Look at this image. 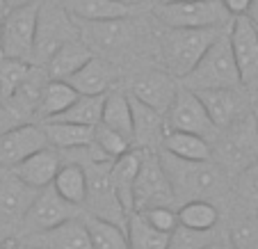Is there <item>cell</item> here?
<instances>
[{
  "label": "cell",
  "instance_id": "cell-34",
  "mask_svg": "<svg viewBox=\"0 0 258 249\" xmlns=\"http://www.w3.org/2000/svg\"><path fill=\"white\" fill-rule=\"evenodd\" d=\"M94 144H96L103 153H107V156L114 160L117 156H121V153H126L128 149H131L133 142L128 140V137L119 135L117 131L103 126V123L98 121L96 126H94Z\"/></svg>",
  "mask_w": 258,
  "mask_h": 249
},
{
  "label": "cell",
  "instance_id": "cell-3",
  "mask_svg": "<svg viewBox=\"0 0 258 249\" xmlns=\"http://www.w3.org/2000/svg\"><path fill=\"white\" fill-rule=\"evenodd\" d=\"M180 80H183V87L192 89V92L219 89V87H242L238 67H235L233 59V50H231L229 28L208 46V50L192 67L190 74H185Z\"/></svg>",
  "mask_w": 258,
  "mask_h": 249
},
{
  "label": "cell",
  "instance_id": "cell-1",
  "mask_svg": "<svg viewBox=\"0 0 258 249\" xmlns=\"http://www.w3.org/2000/svg\"><path fill=\"white\" fill-rule=\"evenodd\" d=\"M160 162L171 183L174 197L180 201L210 199L217 197L226 185L224 169L215 160H183L162 151Z\"/></svg>",
  "mask_w": 258,
  "mask_h": 249
},
{
  "label": "cell",
  "instance_id": "cell-12",
  "mask_svg": "<svg viewBox=\"0 0 258 249\" xmlns=\"http://www.w3.org/2000/svg\"><path fill=\"white\" fill-rule=\"evenodd\" d=\"M199 96L201 105L206 108L210 121L217 131L231 126L233 121H238L242 114H247L251 110V105L247 103L244 94L240 92V87H219V89H201L195 92Z\"/></svg>",
  "mask_w": 258,
  "mask_h": 249
},
{
  "label": "cell",
  "instance_id": "cell-18",
  "mask_svg": "<svg viewBox=\"0 0 258 249\" xmlns=\"http://www.w3.org/2000/svg\"><path fill=\"white\" fill-rule=\"evenodd\" d=\"M34 195H37V190L19 181L12 171L0 176V222L21 226V220L32 204Z\"/></svg>",
  "mask_w": 258,
  "mask_h": 249
},
{
  "label": "cell",
  "instance_id": "cell-45",
  "mask_svg": "<svg viewBox=\"0 0 258 249\" xmlns=\"http://www.w3.org/2000/svg\"><path fill=\"white\" fill-rule=\"evenodd\" d=\"M162 3H174V0H162Z\"/></svg>",
  "mask_w": 258,
  "mask_h": 249
},
{
  "label": "cell",
  "instance_id": "cell-20",
  "mask_svg": "<svg viewBox=\"0 0 258 249\" xmlns=\"http://www.w3.org/2000/svg\"><path fill=\"white\" fill-rule=\"evenodd\" d=\"M59 5L76 21H110L126 19L137 5H128L121 0H59Z\"/></svg>",
  "mask_w": 258,
  "mask_h": 249
},
{
  "label": "cell",
  "instance_id": "cell-6",
  "mask_svg": "<svg viewBox=\"0 0 258 249\" xmlns=\"http://www.w3.org/2000/svg\"><path fill=\"white\" fill-rule=\"evenodd\" d=\"M153 14L165 28H224L233 21L222 0H160Z\"/></svg>",
  "mask_w": 258,
  "mask_h": 249
},
{
  "label": "cell",
  "instance_id": "cell-23",
  "mask_svg": "<svg viewBox=\"0 0 258 249\" xmlns=\"http://www.w3.org/2000/svg\"><path fill=\"white\" fill-rule=\"evenodd\" d=\"M160 144L162 151L183 158V160H213V142L195 133L165 131Z\"/></svg>",
  "mask_w": 258,
  "mask_h": 249
},
{
  "label": "cell",
  "instance_id": "cell-24",
  "mask_svg": "<svg viewBox=\"0 0 258 249\" xmlns=\"http://www.w3.org/2000/svg\"><path fill=\"white\" fill-rule=\"evenodd\" d=\"M140 158H142L140 149H128L126 153L114 158L112 165H110L114 190H117V197L126 213L135 210V206H133V183H135L137 169H140Z\"/></svg>",
  "mask_w": 258,
  "mask_h": 249
},
{
  "label": "cell",
  "instance_id": "cell-22",
  "mask_svg": "<svg viewBox=\"0 0 258 249\" xmlns=\"http://www.w3.org/2000/svg\"><path fill=\"white\" fill-rule=\"evenodd\" d=\"M78 94H105L107 89H112L114 83V69L101 57H89L83 67L67 78Z\"/></svg>",
  "mask_w": 258,
  "mask_h": 249
},
{
  "label": "cell",
  "instance_id": "cell-40",
  "mask_svg": "<svg viewBox=\"0 0 258 249\" xmlns=\"http://www.w3.org/2000/svg\"><path fill=\"white\" fill-rule=\"evenodd\" d=\"M3 5L7 7V10H14V7H23V5H30V3H34V0H0Z\"/></svg>",
  "mask_w": 258,
  "mask_h": 249
},
{
  "label": "cell",
  "instance_id": "cell-14",
  "mask_svg": "<svg viewBox=\"0 0 258 249\" xmlns=\"http://www.w3.org/2000/svg\"><path fill=\"white\" fill-rule=\"evenodd\" d=\"M176 92H178V85H176L174 76L167 74V71H146V74L137 76L131 85L133 96L146 103L149 108L158 110L160 114L167 112Z\"/></svg>",
  "mask_w": 258,
  "mask_h": 249
},
{
  "label": "cell",
  "instance_id": "cell-37",
  "mask_svg": "<svg viewBox=\"0 0 258 249\" xmlns=\"http://www.w3.org/2000/svg\"><path fill=\"white\" fill-rule=\"evenodd\" d=\"M229 240L233 249H258V220H244L235 224Z\"/></svg>",
  "mask_w": 258,
  "mask_h": 249
},
{
  "label": "cell",
  "instance_id": "cell-5",
  "mask_svg": "<svg viewBox=\"0 0 258 249\" xmlns=\"http://www.w3.org/2000/svg\"><path fill=\"white\" fill-rule=\"evenodd\" d=\"M80 37V25L73 19L59 0H39L37 12V30H34V46L30 62L37 67H46L50 55L62 44Z\"/></svg>",
  "mask_w": 258,
  "mask_h": 249
},
{
  "label": "cell",
  "instance_id": "cell-44",
  "mask_svg": "<svg viewBox=\"0 0 258 249\" xmlns=\"http://www.w3.org/2000/svg\"><path fill=\"white\" fill-rule=\"evenodd\" d=\"M121 3H128V5H140V3H144V0H121Z\"/></svg>",
  "mask_w": 258,
  "mask_h": 249
},
{
  "label": "cell",
  "instance_id": "cell-10",
  "mask_svg": "<svg viewBox=\"0 0 258 249\" xmlns=\"http://www.w3.org/2000/svg\"><path fill=\"white\" fill-rule=\"evenodd\" d=\"M162 117H165L167 131L195 133V135H201L210 142H213L215 135H217V128L213 126L206 108L201 105L199 96H197L192 89L183 87V85L178 87L174 101H171V105L167 108V112L162 114Z\"/></svg>",
  "mask_w": 258,
  "mask_h": 249
},
{
  "label": "cell",
  "instance_id": "cell-33",
  "mask_svg": "<svg viewBox=\"0 0 258 249\" xmlns=\"http://www.w3.org/2000/svg\"><path fill=\"white\" fill-rule=\"evenodd\" d=\"M28 59H14V57H0V103L10 98L16 92L23 78L30 71Z\"/></svg>",
  "mask_w": 258,
  "mask_h": 249
},
{
  "label": "cell",
  "instance_id": "cell-26",
  "mask_svg": "<svg viewBox=\"0 0 258 249\" xmlns=\"http://www.w3.org/2000/svg\"><path fill=\"white\" fill-rule=\"evenodd\" d=\"M176 217H178V226L187 233H206L217 226L219 210L208 199H190L180 204Z\"/></svg>",
  "mask_w": 258,
  "mask_h": 249
},
{
  "label": "cell",
  "instance_id": "cell-29",
  "mask_svg": "<svg viewBox=\"0 0 258 249\" xmlns=\"http://www.w3.org/2000/svg\"><path fill=\"white\" fill-rule=\"evenodd\" d=\"M50 185L69 204H73V206L85 204V197H87V176H85V169L80 162L71 160L67 165H59Z\"/></svg>",
  "mask_w": 258,
  "mask_h": 249
},
{
  "label": "cell",
  "instance_id": "cell-11",
  "mask_svg": "<svg viewBox=\"0 0 258 249\" xmlns=\"http://www.w3.org/2000/svg\"><path fill=\"white\" fill-rule=\"evenodd\" d=\"M73 215H78V206L64 201L53 190V185H46L41 190H37L30 208L25 210L23 220H21V231L25 235L41 233V231L50 229V226L59 224V222L69 220Z\"/></svg>",
  "mask_w": 258,
  "mask_h": 249
},
{
  "label": "cell",
  "instance_id": "cell-39",
  "mask_svg": "<svg viewBox=\"0 0 258 249\" xmlns=\"http://www.w3.org/2000/svg\"><path fill=\"white\" fill-rule=\"evenodd\" d=\"M247 16H249V21L258 28V0H251V5H249V10H247Z\"/></svg>",
  "mask_w": 258,
  "mask_h": 249
},
{
  "label": "cell",
  "instance_id": "cell-41",
  "mask_svg": "<svg viewBox=\"0 0 258 249\" xmlns=\"http://www.w3.org/2000/svg\"><path fill=\"white\" fill-rule=\"evenodd\" d=\"M206 249H233V247H231V240H217V242H210Z\"/></svg>",
  "mask_w": 258,
  "mask_h": 249
},
{
  "label": "cell",
  "instance_id": "cell-15",
  "mask_svg": "<svg viewBox=\"0 0 258 249\" xmlns=\"http://www.w3.org/2000/svg\"><path fill=\"white\" fill-rule=\"evenodd\" d=\"M59 165H62V158H59L57 149H53L48 144V147L39 149V151L30 153L28 158L16 162L14 167H10V171L19 181H23L25 185L34 188V190H41V188L53 183Z\"/></svg>",
  "mask_w": 258,
  "mask_h": 249
},
{
  "label": "cell",
  "instance_id": "cell-13",
  "mask_svg": "<svg viewBox=\"0 0 258 249\" xmlns=\"http://www.w3.org/2000/svg\"><path fill=\"white\" fill-rule=\"evenodd\" d=\"M48 147L46 133L41 123H23V126L10 128V131L0 133V165L3 167H14L30 153L39 151V149Z\"/></svg>",
  "mask_w": 258,
  "mask_h": 249
},
{
  "label": "cell",
  "instance_id": "cell-25",
  "mask_svg": "<svg viewBox=\"0 0 258 249\" xmlns=\"http://www.w3.org/2000/svg\"><path fill=\"white\" fill-rule=\"evenodd\" d=\"M41 128L48 144L59 151L83 149L94 142V126H80L71 121H41Z\"/></svg>",
  "mask_w": 258,
  "mask_h": 249
},
{
  "label": "cell",
  "instance_id": "cell-43",
  "mask_svg": "<svg viewBox=\"0 0 258 249\" xmlns=\"http://www.w3.org/2000/svg\"><path fill=\"white\" fill-rule=\"evenodd\" d=\"M5 12H7V7L0 3V30H3V19H5Z\"/></svg>",
  "mask_w": 258,
  "mask_h": 249
},
{
  "label": "cell",
  "instance_id": "cell-19",
  "mask_svg": "<svg viewBox=\"0 0 258 249\" xmlns=\"http://www.w3.org/2000/svg\"><path fill=\"white\" fill-rule=\"evenodd\" d=\"M128 103H131V114H133V142L140 149H156V144L162 142L165 135V117L158 110L149 108L146 103L128 94Z\"/></svg>",
  "mask_w": 258,
  "mask_h": 249
},
{
  "label": "cell",
  "instance_id": "cell-27",
  "mask_svg": "<svg viewBox=\"0 0 258 249\" xmlns=\"http://www.w3.org/2000/svg\"><path fill=\"white\" fill-rule=\"evenodd\" d=\"M123 229H126L128 247L131 249H169L171 238H174V233L153 229L137 210L128 213L126 226H123Z\"/></svg>",
  "mask_w": 258,
  "mask_h": 249
},
{
  "label": "cell",
  "instance_id": "cell-28",
  "mask_svg": "<svg viewBox=\"0 0 258 249\" xmlns=\"http://www.w3.org/2000/svg\"><path fill=\"white\" fill-rule=\"evenodd\" d=\"M101 123L133 142V114H131L128 94H123L121 89H107L105 101H103Z\"/></svg>",
  "mask_w": 258,
  "mask_h": 249
},
{
  "label": "cell",
  "instance_id": "cell-17",
  "mask_svg": "<svg viewBox=\"0 0 258 249\" xmlns=\"http://www.w3.org/2000/svg\"><path fill=\"white\" fill-rule=\"evenodd\" d=\"M80 37L87 44H96L103 50L121 48L131 44L135 37V28L126 19H110V21H78Z\"/></svg>",
  "mask_w": 258,
  "mask_h": 249
},
{
  "label": "cell",
  "instance_id": "cell-21",
  "mask_svg": "<svg viewBox=\"0 0 258 249\" xmlns=\"http://www.w3.org/2000/svg\"><path fill=\"white\" fill-rule=\"evenodd\" d=\"M92 55H94L92 46H89L83 37H78V39H71L59 46V48L50 55V59L46 62L44 69H46V74H48V78L67 80L69 76L76 74Z\"/></svg>",
  "mask_w": 258,
  "mask_h": 249
},
{
  "label": "cell",
  "instance_id": "cell-7",
  "mask_svg": "<svg viewBox=\"0 0 258 249\" xmlns=\"http://www.w3.org/2000/svg\"><path fill=\"white\" fill-rule=\"evenodd\" d=\"M140 169H137L135 183H133V206L135 210L149 208V206H171L176 201L171 183L167 178L160 162V153L153 149H140Z\"/></svg>",
  "mask_w": 258,
  "mask_h": 249
},
{
  "label": "cell",
  "instance_id": "cell-32",
  "mask_svg": "<svg viewBox=\"0 0 258 249\" xmlns=\"http://www.w3.org/2000/svg\"><path fill=\"white\" fill-rule=\"evenodd\" d=\"M85 226H87L89 240H92L94 249H131L128 247L126 229L110 220H103L98 215H85Z\"/></svg>",
  "mask_w": 258,
  "mask_h": 249
},
{
  "label": "cell",
  "instance_id": "cell-36",
  "mask_svg": "<svg viewBox=\"0 0 258 249\" xmlns=\"http://www.w3.org/2000/svg\"><path fill=\"white\" fill-rule=\"evenodd\" d=\"M137 213L158 231L174 233V231L178 229V217H176V213L171 210V206H149V208H142V210H137Z\"/></svg>",
  "mask_w": 258,
  "mask_h": 249
},
{
  "label": "cell",
  "instance_id": "cell-16",
  "mask_svg": "<svg viewBox=\"0 0 258 249\" xmlns=\"http://www.w3.org/2000/svg\"><path fill=\"white\" fill-rule=\"evenodd\" d=\"M32 242L39 249H94L80 215H73L41 233H34Z\"/></svg>",
  "mask_w": 258,
  "mask_h": 249
},
{
  "label": "cell",
  "instance_id": "cell-9",
  "mask_svg": "<svg viewBox=\"0 0 258 249\" xmlns=\"http://www.w3.org/2000/svg\"><path fill=\"white\" fill-rule=\"evenodd\" d=\"M229 41L238 67L240 85L247 92H258V28L247 14L233 16L229 25Z\"/></svg>",
  "mask_w": 258,
  "mask_h": 249
},
{
  "label": "cell",
  "instance_id": "cell-42",
  "mask_svg": "<svg viewBox=\"0 0 258 249\" xmlns=\"http://www.w3.org/2000/svg\"><path fill=\"white\" fill-rule=\"evenodd\" d=\"M251 114H253V121H256V128H258V98L251 103Z\"/></svg>",
  "mask_w": 258,
  "mask_h": 249
},
{
  "label": "cell",
  "instance_id": "cell-2",
  "mask_svg": "<svg viewBox=\"0 0 258 249\" xmlns=\"http://www.w3.org/2000/svg\"><path fill=\"white\" fill-rule=\"evenodd\" d=\"M231 25V23H229ZM224 28H167L160 37V55L167 74L183 78L201 59L208 46L224 32Z\"/></svg>",
  "mask_w": 258,
  "mask_h": 249
},
{
  "label": "cell",
  "instance_id": "cell-35",
  "mask_svg": "<svg viewBox=\"0 0 258 249\" xmlns=\"http://www.w3.org/2000/svg\"><path fill=\"white\" fill-rule=\"evenodd\" d=\"M235 192H238L242 204L258 210V158L253 162H249L242 171H238Z\"/></svg>",
  "mask_w": 258,
  "mask_h": 249
},
{
  "label": "cell",
  "instance_id": "cell-4",
  "mask_svg": "<svg viewBox=\"0 0 258 249\" xmlns=\"http://www.w3.org/2000/svg\"><path fill=\"white\" fill-rule=\"evenodd\" d=\"M213 158L224 174H238L249 162L258 158V128L253 114H247L233 121L231 126L217 131L213 140Z\"/></svg>",
  "mask_w": 258,
  "mask_h": 249
},
{
  "label": "cell",
  "instance_id": "cell-8",
  "mask_svg": "<svg viewBox=\"0 0 258 249\" xmlns=\"http://www.w3.org/2000/svg\"><path fill=\"white\" fill-rule=\"evenodd\" d=\"M37 12H39V0L5 12L3 30H0V57L30 62L34 46V30H37Z\"/></svg>",
  "mask_w": 258,
  "mask_h": 249
},
{
  "label": "cell",
  "instance_id": "cell-31",
  "mask_svg": "<svg viewBox=\"0 0 258 249\" xmlns=\"http://www.w3.org/2000/svg\"><path fill=\"white\" fill-rule=\"evenodd\" d=\"M103 101H105V94H78V98L64 112L50 117L48 121H71L80 123V126H96L101 121Z\"/></svg>",
  "mask_w": 258,
  "mask_h": 249
},
{
  "label": "cell",
  "instance_id": "cell-30",
  "mask_svg": "<svg viewBox=\"0 0 258 249\" xmlns=\"http://www.w3.org/2000/svg\"><path fill=\"white\" fill-rule=\"evenodd\" d=\"M78 98V92L67 83V80H55L48 78L44 85V92L39 98V108H37V121H48L50 117L64 112L73 101Z\"/></svg>",
  "mask_w": 258,
  "mask_h": 249
},
{
  "label": "cell",
  "instance_id": "cell-38",
  "mask_svg": "<svg viewBox=\"0 0 258 249\" xmlns=\"http://www.w3.org/2000/svg\"><path fill=\"white\" fill-rule=\"evenodd\" d=\"M224 7L231 12V16H242L247 14L249 5H251V0H222Z\"/></svg>",
  "mask_w": 258,
  "mask_h": 249
}]
</instances>
